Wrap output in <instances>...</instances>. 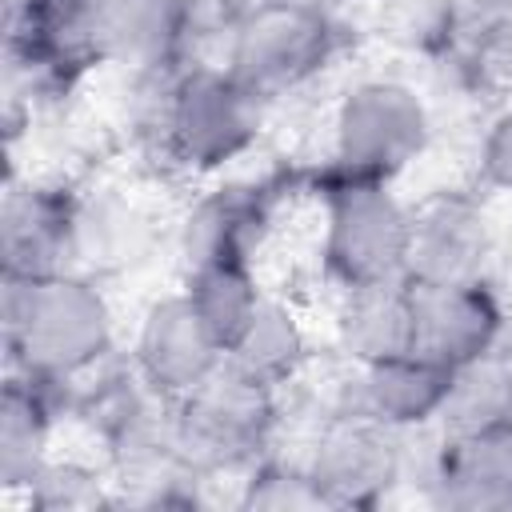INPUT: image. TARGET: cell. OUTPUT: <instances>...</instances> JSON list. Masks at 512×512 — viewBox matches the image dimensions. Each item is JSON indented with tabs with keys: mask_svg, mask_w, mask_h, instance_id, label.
Here are the masks:
<instances>
[{
	"mask_svg": "<svg viewBox=\"0 0 512 512\" xmlns=\"http://www.w3.org/2000/svg\"><path fill=\"white\" fill-rule=\"evenodd\" d=\"M416 316H412V284L380 280L360 288L332 292L328 336L348 368H364L412 348Z\"/></svg>",
	"mask_w": 512,
	"mask_h": 512,
	"instance_id": "cell-18",
	"label": "cell"
},
{
	"mask_svg": "<svg viewBox=\"0 0 512 512\" xmlns=\"http://www.w3.org/2000/svg\"><path fill=\"white\" fill-rule=\"evenodd\" d=\"M280 192L268 180L212 176V184L176 220V248L188 264L204 260H248L260 264L276 232Z\"/></svg>",
	"mask_w": 512,
	"mask_h": 512,
	"instance_id": "cell-9",
	"label": "cell"
},
{
	"mask_svg": "<svg viewBox=\"0 0 512 512\" xmlns=\"http://www.w3.org/2000/svg\"><path fill=\"white\" fill-rule=\"evenodd\" d=\"M496 252L488 212L460 192H440L412 204V248L408 280L444 284V280H484Z\"/></svg>",
	"mask_w": 512,
	"mask_h": 512,
	"instance_id": "cell-15",
	"label": "cell"
},
{
	"mask_svg": "<svg viewBox=\"0 0 512 512\" xmlns=\"http://www.w3.org/2000/svg\"><path fill=\"white\" fill-rule=\"evenodd\" d=\"M496 424H512V356L504 352V344L452 368L448 396L436 420V428L448 436Z\"/></svg>",
	"mask_w": 512,
	"mask_h": 512,
	"instance_id": "cell-22",
	"label": "cell"
},
{
	"mask_svg": "<svg viewBox=\"0 0 512 512\" xmlns=\"http://www.w3.org/2000/svg\"><path fill=\"white\" fill-rule=\"evenodd\" d=\"M224 8H228V16H236V12H244V8H256V4H264V0H220Z\"/></svg>",
	"mask_w": 512,
	"mask_h": 512,
	"instance_id": "cell-27",
	"label": "cell"
},
{
	"mask_svg": "<svg viewBox=\"0 0 512 512\" xmlns=\"http://www.w3.org/2000/svg\"><path fill=\"white\" fill-rule=\"evenodd\" d=\"M448 376L452 368L408 348L388 360L352 368L336 388V396L328 400V412H360L396 432L436 428L448 396Z\"/></svg>",
	"mask_w": 512,
	"mask_h": 512,
	"instance_id": "cell-12",
	"label": "cell"
},
{
	"mask_svg": "<svg viewBox=\"0 0 512 512\" xmlns=\"http://www.w3.org/2000/svg\"><path fill=\"white\" fill-rule=\"evenodd\" d=\"M300 460L324 508H376L408 480V432L360 412H324Z\"/></svg>",
	"mask_w": 512,
	"mask_h": 512,
	"instance_id": "cell-8",
	"label": "cell"
},
{
	"mask_svg": "<svg viewBox=\"0 0 512 512\" xmlns=\"http://www.w3.org/2000/svg\"><path fill=\"white\" fill-rule=\"evenodd\" d=\"M268 108L272 100L232 68L196 60L176 72L152 144L168 168L212 180L256 148Z\"/></svg>",
	"mask_w": 512,
	"mask_h": 512,
	"instance_id": "cell-3",
	"label": "cell"
},
{
	"mask_svg": "<svg viewBox=\"0 0 512 512\" xmlns=\"http://www.w3.org/2000/svg\"><path fill=\"white\" fill-rule=\"evenodd\" d=\"M128 364L152 392L180 400L224 364V348L204 332V324L176 288L168 296H156L140 312L128 344Z\"/></svg>",
	"mask_w": 512,
	"mask_h": 512,
	"instance_id": "cell-14",
	"label": "cell"
},
{
	"mask_svg": "<svg viewBox=\"0 0 512 512\" xmlns=\"http://www.w3.org/2000/svg\"><path fill=\"white\" fill-rule=\"evenodd\" d=\"M240 504L244 508H268V512H288V508H324L304 460H284L268 452L256 460L244 480H240Z\"/></svg>",
	"mask_w": 512,
	"mask_h": 512,
	"instance_id": "cell-24",
	"label": "cell"
},
{
	"mask_svg": "<svg viewBox=\"0 0 512 512\" xmlns=\"http://www.w3.org/2000/svg\"><path fill=\"white\" fill-rule=\"evenodd\" d=\"M68 392L64 384L8 372L0 392V488L8 496H24L36 472L56 456Z\"/></svg>",
	"mask_w": 512,
	"mask_h": 512,
	"instance_id": "cell-17",
	"label": "cell"
},
{
	"mask_svg": "<svg viewBox=\"0 0 512 512\" xmlns=\"http://www.w3.org/2000/svg\"><path fill=\"white\" fill-rule=\"evenodd\" d=\"M432 144V112L416 84L400 76H364L332 108L328 168L396 184Z\"/></svg>",
	"mask_w": 512,
	"mask_h": 512,
	"instance_id": "cell-5",
	"label": "cell"
},
{
	"mask_svg": "<svg viewBox=\"0 0 512 512\" xmlns=\"http://www.w3.org/2000/svg\"><path fill=\"white\" fill-rule=\"evenodd\" d=\"M80 192L44 176H8L0 200L4 276H52L76 264Z\"/></svg>",
	"mask_w": 512,
	"mask_h": 512,
	"instance_id": "cell-10",
	"label": "cell"
},
{
	"mask_svg": "<svg viewBox=\"0 0 512 512\" xmlns=\"http://www.w3.org/2000/svg\"><path fill=\"white\" fill-rule=\"evenodd\" d=\"M152 220L148 212L116 192L80 196V228H76V264L84 272H116L148 256L152 248Z\"/></svg>",
	"mask_w": 512,
	"mask_h": 512,
	"instance_id": "cell-21",
	"label": "cell"
},
{
	"mask_svg": "<svg viewBox=\"0 0 512 512\" xmlns=\"http://www.w3.org/2000/svg\"><path fill=\"white\" fill-rule=\"evenodd\" d=\"M180 296L188 300V308L196 312L204 332L228 352L232 340L252 320V312L260 308V300L268 296V288H264L256 264H248V260H204V264L184 268Z\"/></svg>",
	"mask_w": 512,
	"mask_h": 512,
	"instance_id": "cell-20",
	"label": "cell"
},
{
	"mask_svg": "<svg viewBox=\"0 0 512 512\" xmlns=\"http://www.w3.org/2000/svg\"><path fill=\"white\" fill-rule=\"evenodd\" d=\"M476 168L480 180L492 192L512 196V108H504L480 136V152H476Z\"/></svg>",
	"mask_w": 512,
	"mask_h": 512,
	"instance_id": "cell-25",
	"label": "cell"
},
{
	"mask_svg": "<svg viewBox=\"0 0 512 512\" xmlns=\"http://www.w3.org/2000/svg\"><path fill=\"white\" fill-rule=\"evenodd\" d=\"M116 476L108 464H96L88 456H52L36 480L24 492V504L36 512H80V508H100L116 504Z\"/></svg>",
	"mask_w": 512,
	"mask_h": 512,
	"instance_id": "cell-23",
	"label": "cell"
},
{
	"mask_svg": "<svg viewBox=\"0 0 512 512\" xmlns=\"http://www.w3.org/2000/svg\"><path fill=\"white\" fill-rule=\"evenodd\" d=\"M0 328L8 372L64 388L112 364L120 336L104 284L84 268L52 276H4Z\"/></svg>",
	"mask_w": 512,
	"mask_h": 512,
	"instance_id": "cell-1",
	"label": "cell"
},
{
	"mask_svg": "<svg viewBox=\"0 0 512 512\" xmlns=\"http://www.w3.org/2000/svg\"><path fill=\"white\" fill-rule=\"evenodd\" d=\"M108 0H32L24 20L4 32L8 84L32 96H64L92 68H104Z\"/></svg>",
	"mask_w": 512,
	"mask_h": 512,
	"instance_id": "cell-7",
	"label": "cell"
},
{
	"mask_svg": "<svg viewBox=\"0 0 512 512\" xmlns=\"http://www.w3.org/2000/svg\"><path fill=\"white\" fill-rule=\"evenodd\" d=\"M316 192V264L332 292L408 280L412 204L388 180H364L324 168Z\"/></svg>",
	"mask_w": 512,
	"mask_h": 512,
	"instance_id": "cell-2",
	"label": "cell"
},
{
	"mask_svg": "<svg viewBox=\"0 0 512 512\" xmlns=\"http://www.w3.org/2000/svg\"><path fill=\"white\" fill-rule=\"evenodd\" d=\"M224 360L236 364L240 372H248L252 380H260L276 392H288L292 384H300L308 376V368L316 360L312 328L292 300L268 292L260 300V308L252 312V320L244 324V332L224 352Z\"/></svg>",
	"mask_w": 512,
	"mask_h": 512,
	"instance_id": "cell-19",
	"label": "cell"
},
{
	"mask_svg": "<svg viewBox=\"0 0 512 512\" xmlns=\"http://www.w3.org/2000/svg\"><path fill=\"white\" fill-rule=\"evenodd\" d=\"M412 284V280H408ZM412 348L440 360L444 368H460L504 344V304L496 288L484 280H444V284H412Z\"/></svg>",
	"mask_w": 512,
	"mask_h": 512,
	"instance_id": "cell-13",
	"label": "cell"
},
{
	"mask_svg": "<svg viewBox=\"0 0 512 512\" xmlns=\"http://www.w3.org/2000/svg\"><path fill=\"white\" fill-rule=\"evenodd\" d=\"M196 0H108L104 64L132 80L176 76L192 60Z\"/></svg>",
	"mask_w": 512,
	"mask_h": 512,
	"instance_id": "cell-16",
	"label": "cell"
},
{
	"mask_svg": "<svg viewBox=\"0 0 512 512\" xmlns=\"http://www.w3.org/2000/svg\"><path fill=\"white\" fill-rule=\"evenodd\" d=\"M280 396L284 392L252 380L248 372L224 360L208 380L172 400L176 456L204 480L232 472L244 476L276 444L284 408Z\"/></svg>",
	"mask_w": 512,
	"mask_h": 512,
	"instance_id": "cell-4",
	"label": "cell"
},
{
	"mask_svg": "<svg viewBox=\"0 0 512 512\" xmlns=\"http://www.w3.org/2000/svg\"><path fill=\"white\" fill-rule=\"evenodd\" d=\"M416 480L424 496L452 512H508L512 508V424L480 432H440L420 460Z\"/></svg>",
	"mask_w": 512,
	"mask_h": 512,
	"instance_id": "cell-11",
	"label": "cell"
},
{
	"mask_svg": "<svg viewBox=\"0 0 512 512\" xmlns=\"http://www.w3.org/2000/svg\"><path fill=\"white\" fill-rule=\"evenodd\" d=\"M32 8V0H0V12H4V32L16 28L24 20V12Z\"/></svg>",
	"mask_w": 512,
	"mask_h": 512,
	"instance_id": "cell-26",
	"label": "cell"
},
{
	"mask_svg": "<svg viewBox=\"0 0 512 512\" xmlns=\"http://www.w3.org/2000/svg\"><path fill=\"white\" fill-rule=\"evenodd\" d=\"M340 52V24L320 0H264L228 16L224 56L264 100H280L312 84Z\"/></svg>",
	"mask_w": 512,
	"mask_h": 512,
	"instance_id": "cell-6",
	"label": "cell"
}]
</instances>
